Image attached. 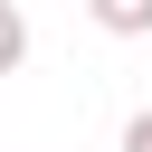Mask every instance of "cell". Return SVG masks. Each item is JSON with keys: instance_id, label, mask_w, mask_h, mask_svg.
Listing matches in <instances>:
<instances>
[{"instance_id": "cell-2", "label": "cell", "mask_w": 152, "mask_h": 152, "mask_svg": "<svg viewBox=\"0 0 152 152\" xmlns=\"http://www.w3.org/2000/svg\"><path fill=\"white\" fill-rule=\"evenodd\" d=\"M19 66H28V10L0 0V76H19Z\"/></svg>"}, {"instance_id": "cell-3", "label": "cell", "mask_w": 152, "mask_h": 152, "mask_svg": "<svg viewBox=\"0 0 152 152\" xmlns=\"http://www.w3.org/2000/svg\"><path fill=\"white\" fill-rule=\"evenodd\" d=\"M124 152H152V114H133V124H124Z\"/></svg>"}, {"instance_id": "cell-1", "label": "cell", "mask_w": 152, "mask_h": 152, "mask_svg": "<svg viewBox=\"0 0 152 152\" xmlns=\"http://www.w3.org/2000/svg\"><path fill=\"white\" fill-rule=\"evenodd\" d=\"M86 19L104 38H152V0H86Z\"/></svg>"}]
</instances>
